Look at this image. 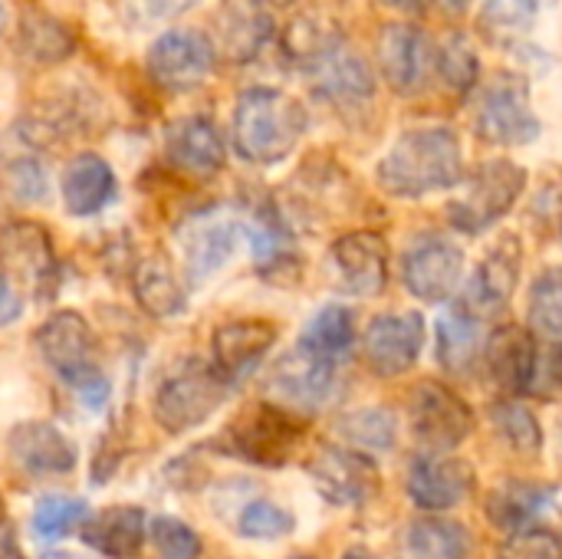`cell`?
I'll return each mask as SVG.
<instances>
[{
  "mask_svg": "<svg viewBox=\"0 0 562 559\" xmlns=\"http://www.w3.org/2000/svg\"><path fill=\"white\" fill-rule=\"evenodd\" d=\"M296 530V517L273 501H250L240 511L237 534L247 540H280Z\"/></svg>",
  "mask_w": 562,
  "mask_h": 559,
  "instance_id": "41",
  "label": "cell"
},
{
  "mask_svg": "<svg viewBox=\"0 0 562 559\" xmlns=\"http://www.w3.org/2000/svg\"><path fill=\"white\" fill-rule=\"evenodd\" d=\"M227 382L214 372V366L191 359L175 369L155 392L151 415L168 435H184L204 425L227 399Z\"/></svg>",
  "mask_w": 562,
  "mask_h": 559,
  "instance_id": "5",
  "label": "cell"
},
{
  "mask_svg": "<svg viewBox=\"0 0 562 559\" xmlns=\"http://www.w3.org/2000/svg\"><path fill=\"white\" fill-rule=\"evenodd\" d=\"M23 313V297L16 293V287L0 273V329L10 326L13 320H20Z\"/></svg>",
  "mask_w": 562,
  "mask_h": 559,
  "instance_id": "47",
  "label": "cell"
},
{
  "mask_svg": "<svg viewBox=\"0 0 562 559\" xmlns=\"http://www.w3.org/2000/svg\"><path fill=\"white\" fill-rule=\"evenodd\" d=\"M165 155L178 171L191 178H214L227 161L224 138L217 125L204 115L175 119L165 132Z\"/></svg>",
  "mask_w": 562,
  "mask_h": 559,
  "instance_id": "21",
  "label": "cell"
},
{
  "mask_svg": "<svg viewBox=\"0 0 562 559\" xmlns=\"http://www.w3.org/2000/svg\"><path fill=\"white\" fill-rule=\"evenodd\" d=\"M471 537L461 524L425 517L405 527L402 559H468Z\"/></svg>",
  "mask_w": 562,
  "mask_h": 559,
  "instance_id": "31",
  "label": "cell"
},
{
  "mask_svg": "<svg viewBox=\"0 0 562 559\" xmlns=\"http://www.w3.org/2000/svg\"><path fill=\"white\" fill-rule=\"evenodd\" d=\"M36 349L43 362L79 392L82 405L102 409L109 399V379L95 362V336L86 316L76 310H59L36 329Z\"/></svg>",
  "mask_w": 562,
  "mask_h": 559,
  "instance_id": "3",
  "label": "cell"
},
{
  "mask_svg": "<svg viewBox=\"0 0 562 559\" xmlns=\"http://www.w3.org/2000/svg\"><path fill=\"white\" fill-rule=\"evenodd\" d=\"M310 79H313V92L339 112H359L375 96V72L359 53L346 46L333 53L326 63H319L310 72Z\"/></svg>",
  "mask_w": 562,
  "mask_h": 559,
  "instance_id": "23",
  "label": "cell"
},
{
  "mask_svg": "<svg viewBox=\"0 0 562 559\" xmlns=\"http://www.w3.org/2000/svg\"><path fill=\"white\" fill-rule=\"evenodd\" d=\"M438 76L458 96H468L481 82V59H477L474 43L464 33H451L438 46Z\"/></svg>",
  "mask_w": 562,
  "mask_h": 559,
  "instance_id": "39",
  "label": "cell"
},
{
  "mask_svg": "<svg viewBox=\"0 0 562 559\" xmlns=\"http://www.w3.org/2000/svg\"><path fill=\"white\" fill-rule=\"evenodd\" d=\"M375 63L398 96H415L428 86L431 72H438V46L422 26L395 20L375 36Z\"/></svg>",
  "mask_w": 562,
  "mask_h": 559,
  "instance_id": "10",
  "label": "cell"
},
{
  "mask_svg": "<svg viewBox=\"0 0 562 559\" xmlns=\"http://www.w3.org/2000/svg\"><path fill=\"white\" fill-rule=\"evenodd\" d=\"M342 559H372V557H369L366 550H349V554H346Z\"/></svg>",
  "mask_w": 562,
  "mask_h": 559,
  "instance_id": "51",
  "label": "cell"
},
{
  "mask_svg": "<svg viewBox=\"0 0 562 559\" xmlns=\"http://www.w3.org/2000/svg\"><path fill=\"white\" fill-rule=\"evenodd\" d=\"M244 237H247V217L224 214V211H207L191 217L181 231L184 270L191 283H204L207 277H214L237 254Z\"/></svg>",
  "mask_w": 562,
  "mask_h": 559,
  "instance_id": "13",
  "label": "cell"
},
{
  "mask_svg": "<svg viewBox=\"0 0 562 559\" xmlns=\"http://www.w3.org/2000/svg\"><path fill=\"white\" fill-rule=\"evenodd\" d=\"M356 343V323H352V310L342 303H326L323 310L313 313V320L306 323L303 336H300V349L329 359V362H342L349 356Z\"/></svg>",
  "mask_w": 562,
  "mask_h": 559,
  "instance_id": "32",
  "label": "cell"
},
{
  "mask_svg": "<svg viewBox=\"0 0 562 559\" xmlns=\"http://www.w3.org/2000/svg\"><path fill=\"white\" fill-rule=\"evenodd\" d=\"M148 76L165 92H188L198 89L217 66V46L207 33L191 26H175L155 36L145 53Z\"/></svg>",
  "mask_w": 562,
  "mask_h": 559,
  "instance_id": "8",
  "label": "cell"
},
{
  "mask_svg": "<svg viewBox=\"0 0 562 559\" xmlns=\"http://www.w3.org/2000/svg\"><path fill=\"white\" fill-rule=\"evenodd\" d=\"M474 468L461 458L422 455L408 471V497L418 511L441 514L461 507L474 494Z\"/></svg>",
  "mask_w": 562,
  "mask_h": 559,
  "instance_id": "16",
  "label": "cell"
},
{
  "mask_svg": "<svg viewBox=\"0 0 562 559\" xmlns=\"http://www.w3.org/2000/svg\"><path fill=\"white\" fill-rule=\"evenodd\" d=\"M418 3L441 13V16H458V13H464L471 7V0H418Z\"/></svg>",
  "mask_w": 562,
  "mask_h": 559,
  "instance_id": "48",
  "label": "cell"
},
{
  "mask_svg": "<svg viewBox=\"0 0 562 559\" xmlns=\"http://www.w3.org/2000/svg\"><path fill=\"white\" fill-rule=\"evenodd\" d=\"M306 471L319 497L333 507H366L382 491L379 465L352 448H319Z\"/></svg>",
  "mask_w": 562,
  "mask_h": 559,
  "instance_id": "11",
  "label": "cell"
},
{
  "mask_svg": "<svg viewBox=\"0 0 562 559\" xmlns=\"http://www.w3.org/2000/svg\"><path fill=\"white\" fill-rule=\"evenodd\" d=\"M3 521H7V507H3V497H0V527H3Z\"/></svg>",
  "mask_w": 562,
  "mask_h": 559,
  "instance_id": "54",
  "label": "cell"
},
{
  "mask_svg": "<svg viewBox=\"0 0 562 559\" xmlns=\"http://www.w3.org/2000/svg\"><path fill=\"white\" fill-rule=\"evenodd\" d=\"M464 273V250L445 237H422L408 247L402 260V283L412 297L425 303L448 300Z\"/></svg>",
  "mask_w": 562,
  "mask_h": 559,
  "instance_id": "15",
  "label": "cell"
},
{
  "mask_svg": "<svg viewBox=\"0 0 562 559\" xmlns=\"http://www.w3.org/2000/svg\"><path fill=\"white\" fill-rule=\"evenodd\" d=\"M3 185H7V194L20 204H36L46 198V188H49V178H46V168L30 158V155H20L13 158L7 168H3Z\"/></svg>",
  "mask_w": 562,
  "mask_h": 559,
  "instance_id": "43",
  "label": "cell"
},
{
  "mask_svg": "<svg viewBox=\"0 0 562 559\" xmlns=\"http://www.w3.org/2000/svg\"><path fill=\"white\" fill-rule=\"evenodd\" d=\"M474 128L484 142L520 148L540 138L543 125L530 109V86L517 72H501L484 82L477 99Z\"/></svg>",
  "mask_w": 562,
  "mask_h": 559,
  "instance_id": "7",
  "label": "cell"
},
{
  "mask_svg": "<svg viewBox=\"0 0 562 559\" xmlns=\"http://www.w3.org/2000/svg\"><path fill=\"white\" fill-rule=\"evenodd\" d=\"M132 290L138 306L155 316V320H171L178 313H184V287L175 273V267L168 264V257H148L135 267L132 273Z\"/></svg>",
  "mask_w": 562,
  "mask_h": 559,
  "instance_id": "30",
  "label": "cell"
},
{
  "mask_svg": "<svg viewBox=\"0 0 562 559\" xmlns=\"http://www.w3.org/2000/svg\"><path fill=\"white\" fill-rule=\"evenodd\" d=\"M115 198V171L102 155H76L63 175V201L72 217H92Z\"/></svg>",
  "mask_w": 562,
  "mask_h": 559,
  "instance_id": "26",
  "label": "cell"
},
{
  "mask_svg": "<svg viewBox=\"0 0 562 559\" xmlns=\"http://www.w3.org/2000/svg\"><path fill=\"white\" fill-rule=\"evenodd\" d=\"M204 0H128V16H135L138 26L145 23H165L188 10H194Z\"/></svg>",
  "mask_w": 562,
  "mask_h": 559,
  "instance_id": "46",
  "label": "cell"
},
{
  "mask_svg": "<svg viewBox=\"0 0 562 559\" xmlns=\"http://www.w3.org/2000/svg\"><path fill=\"white\" fill-rule=\"evenodd\" d=\"M33 534L40 540H59L72 530H79L82 524H89V504L79 497H63V494H49L36 504L33 511Z\"/></svg>",
  "mask_w": 562,
  "mask_h": 559,
  "instance_id": "40",
  "label": "cell"
},
{
  "mask_svg": "<svg viewBox=\"0 0 562 559\" xmlns=\"http://www.w3.org/2000/svg\"><path fill=\"white\" fill-rule=\"evenodd\" d=\"M425 320L422 313H385L375 316L362 336V356L372 376L379 379H395L408 372L422 349H425Z\"/></svg>",
  "mask_w": 562,
  "mask_h": 559,
  "instance_id": "12",
  "label": "cell"
},
{
  "mask_svg": "<svg viewBox=\"0 0 562 559\" xmlns=\"http://www.w3.org/2000/svg\"><path fill=\"white\" fill-rule=\"evenodd\" d=\"M520 267H524V250L517 237H501L487 257L477 264L471 283H468V297H464V310L471 316H497L507 310L517 283H520Z\"/></svg>",
  "mask_w": 562,
  "mask_h": 559,
  "instance_id": "17",
  "label": "cell"
},
{
  "mask_svg": "<svg viewBox=\"0 0 562 559\" xmlns=\"http://www.w3.org/2000/svg\"><path fill=\"white\" fill-rule=\"evenodd\" d=\"M267 3H270V7H293L296 0H267Z\"/></svg>",
  "mask_w": 562,
  "mask_h": 559,
  "instance_id": "52",
  "label": "cell"
},
{
  "mask_svg": "<svg viewBox=\"0 0 562 559\" xmlns=\"http://www.w3.org/2000/svg\"><path fill=\"white\" fill-rule=\"evenodd\" d=\"M20 53L33 63H63L76 53V36L49 13H30L20 20Z\"/></svg>",
  "mask_w": 562,
  "mask_h": 559,
  "instance_id": "34",
  "label": "cell"
},
{
  "mask_svg": "<svg viewBox=\"0 0 562 559\" xmlns=\"http://www.w3.org/2000/svg\"><path fill=\"white\" fill-rule=\"evenodd\" d=\"M537 343L527 329L520 326H497L484 346V366L491 379L497 382L501 392L507 395H524L530 392L533 366H537Z\"/></svg>",
  "mask_w": 562,
  "mask_h": 559,
  "instance_id": "25",
  "label": "cell"
},
{
  "mask_svg": "<svg viewBox=\"0 0 562 559\" xmlns=\"http://www.w3.org/2000/svg\"><path fill=\"white\" fill-rule=\"evenodd\" d=\"M491 425L504 438V445L514 448L517 455H537L543 448V428H540L537 415L514 399L497 402L491 409Z\"/></svg>",
  "mask_w": 562,
  "mask_h": 559,
  "instance_id": "38",
  "label": "cell"
},
{
  "mask_svg": "<svg viewBox=\"0 0 562 559\" xmlns=\"http://www.w3.org/2000/svg\"><path fill=\"white\" fill-rule=\"evenodd\" d=\"M408 425H412L415 441L428 455H441L468 441V435L474 432V412L458 392L428 379L412 389Z\"/></svg>",
  "mask_w": 562,
  "mask_h": 559,
  "instance_id": "9",
  "label": "cell"
},
{
  "mask_svg": "<svg viewBox=\"0 0 562 559\" xmlns=\"http://www.w3.org/2000/svg\"><path fill=\"white\" fill-rule=\"evenodd\" d=\"M339 280L356 297H379L389 283V244L375 231H352L333 244Z\"/></svg>",
  "mask_w": 562,
  "mask_h": 559,
  "instance_id": "22",
  "label": "cell"
},
{
  "mask_svg": "<svg viewBox=\"0 0 562 559\" xmlns=\"http://www.w3.org/2000/svg\"><path fill=\"white\" fill-rule=\"evenodd\" d=\"M43 559H82V557H72V554H49V557Z\"/></svg>",
  "mask_w": 562,
  "mask_h": 559,
  "instance_id": "53",
  "label": "cell"
},
{
  "mask_svg": "<svg viewBox=\"0 0 562 559\" xmlns=\"http://www.w3.org/2000/svg\"><path fill=\"white\" fill-rule=\"evenodd\" d=\"M379 3H385V7H395V10H415V7H422L418 0H379Z\"/></svg>",
  "mask_w": 562,
  "mask_h": 559,
  "instance_id": "50",
  "label": "cell"
},
{
  "mask_svg": "<svg viewBox=\"0 0 562 559\" xmlns=\"http://www.w3.org/2000/svg\"><path fill=\"white\" fill-rule=\"evenodd\" d=\"M461 178H464L461 138L445 125L402 132L375 168L379 188L395 198H422L431 191H445L461 185Z\"/></svg>",
  "mask_w": 562,
  "mask_h": 559,
  "instance_id": "1",
  "label": "cell"
},
{
  "mask_svg": "<svg viewBox=\"0 0 562 559\" xmlns=\"http://www.w3.org/2000/svg\"><path fill=\"white\" fill-rule=\"evenodd\" d=\"M148 540L158 559H201V537L191 524L178 517L148 521Z\"/></svg>",
  "mask_w": 562,
  "mask_h": 559,
  "instance_id": "42",
  "label": "cell"
},
{
  "mask_svg": "<svg viewBox=\"0 0 562 559\" xmlns=\"http://www.w3.org/2000/svg\"><path fill=\"white\" fill-rule=\"evenodd\" d=\"M0 559H23V550H20V544H16V537L10 530L0 537Z\"/></svg>",
  "mask_w": 562,
  "mask_h": 559,
  "instance_id": "49",
  "label": "cell"
},
{
  "mask_svg": "<svg viewBox=\"0 0 562 559\" xmlns=\"http://www.w3.org/2000/svg\"><path fill=\"white\" fill-rule=\"evenodd\" d=\"M86 544L105 559H135L142 554V544L148 537V521L138 507L119 504L102 511L86 527Z\"/></svg>",
  "mask_w": 562,
  "mask_h": 559,
  "instance_id": "29",
  "label": "cell"
},
{
  "mask_svg": "<svg viewBox=\"0 0 562 559\" xmlns=\"http://www.w3.org/2000/svg\"><path fill=\"white\" fill-rule=\"evenodd\" d=\"M306 132V109L283 89L254 86L234 105V148L250 165L283 161Z\"/></svg>",
  "mask_w": 562,
  "mask_h": 559,
  "instance_id": "2",
  "label": "cell"
},
{
  "mask_svg": "<svg viewBox=\"0 0 562 559\" xmlns=\"http://www.w3.org/2000/svg\"><path fill=\"white\" fill-rule=\"evenodd\" d=\"M527 188V171L517 161L491 158L464 181V191L448 204V221L461 234H484L520 201Z\"/></svg>",
  "mask_w": 562,
  "mask_h": 559,
  "instance_id": "4",
  "label": "cell"
},
{
  "mask_svg": "<svg viewBox=\"0 0 562 559\" xmlns=\"http://www.w3.org/2000/svg\"><path fill=\"white\" fill-rule=\"evenodd\" d=\"M501 559H562V537L547 527L520 530L501 547Z\"/></svg>",
  "mask_w": 562,
  "mask_h": 559,
  "instance_id": "44",
  "label": "cell"
},
{
  "mask_svg": "<svg viewBox=\"0 0 562 559\" xmlns=\"http://www.w3.org/2000/svg\"><path fill=\"white\" fill-rule=\"evenodd\" d=\"M339 435L352 448H362V455L366 451H389L398 438V418H395V412H389L382 405L356 409V412H346L339 418Z\"/></svg>",
  "mask_w": 562,
  "mask_h": 559,
  "instance_id": "35",
  "label": "cell"
},
{
  "mask_svg": "<svg viewBox=\"0 0 562 559\" xmlns=\"http://www.w3.org/2000/svg\"><path fill=\"white\" fill-rule=\"evenodd\" d=\"M438 359L448 372H468L477 356H481V329H477V316H471L464 306L448 310L438 326Z\"/></svg>",
  "mask_w": 562,
  "mask_h": 559,
  "instance_id": "33",
  "label": "cell"
},
{
  "mask_svg": "<svg viewBox=\"0 0 562 559\" xmlns=\"http://www.w3.org/2000/svg\"><path fill=\"white\" fill-rule=\"evenodd\" d=\"M530 326L547 343L562 346V267H550L530 290Z\"/></svg>",
  "mask_w": 562,
  "mask_h": 559,
  "instance_id": "37",
  "label": "cell"
},
{
  "mask_svg": "<svg viewBox=\"0 0 562 559\" xmlns=\"http://www.w3.org/2000/svg\"><path fill=\"white\" fill-rule=\"evenodd\" d=\"M56 270L53 237L36 221H10L0 227V273L10 283L46 287Z\"/></svg>",
  "mask_w": 562,
  "mask_h": 559,
  "instance_id": "19",
  "label": "cell"
},
{
  "mask_svg": "<svg viewBox=\"0 0 562 559\" xmlns=\"http://www.w3.org/2000/svg\"><path fill=\"white\" fill-rule=\"evenodd\" d=\"M530 395H540L547 402L562 395V346L537 353V366H533V379H530Z\"/></svg>",
  "mask_w": 562,
  "mask_h": 559,
  "instance_id": "45",
  "label": "cell"
},
{
  "mask_svg": "<svg viewBox=\"0 0 562 559\" xmlns=\"http://www.w3.org/2000/svg\"><path fill=\"white\" fill-rule=\"evenodd\" d=\"M277 343V326L267 320H231L214 329L211 339V366L227 382H244Z\"/></svg>",
  "mask_w": 562,
  "mask_h": 559,
  "instance_id": "18",
  "label": "cell"
},
{
  "mask_svg": "<svg viewBox=\"0 0 562 559\" xmlns=\"http://www.w3.org/2000/svg\"><path fill=\"white\" fill-rule=\"evenodd\" d=\"M0 30H3V3H0Z\"/></svg>",
  "mask_w": 562,
  "mask_h": 559,
  "instance_id": "55",
  "label": "cell"
},
{
  "mask_svg": "<svg viewBox=\"0 0 562 559\" xmlns=\"http://www.w3.org/2000/svg\"><path fill=\"white\" fill-rule=\"evenodd\" d=\"M273 7L267 0H221L217 46L231 63H254L273 40Z\"/></svg>",
  "mask_w": 562,
  "mask_h": 559,
  "instance_id": "20",
  "label": "cell"
},
{
  "mask_svg": "<svg viewBox=\"0 0 562 559\" xmlns=\"http://www.w3.org/2000/svg\"><path fill=\"white\" fill-rule=\"evenodd\" d=\"M283 56L303 69V72H313L319 63H326L333 53H339L346 46V36H342V26L323 13H303L296 16L286 30H283Z\"/></svg>",
  "mask_w": 562,
  "mask_h": 559,
  "instance_id": "27",
  "label": "cell"
},
{
  "mask_svg": "<svg viewBox=\"0 0 562 559\" xmlns=\"http://www.w3.org/2000/svg\"><path fill=\"white\" fill-rule=\"evenodd\" d=\"M336 385H339V362L319 359L300 346L290 356H283L267 379V389L273 392V399H280L283 409L290 412L323 409L336 395Z\"/></svg>",
  "mask_w": 562,
  "mask_h": 559,
  "instance_id": "14",
  "label": "cell"
},
{
  "mask_svg": "<svg viewBox=\"0 0 562 559\" xmlns=\"http://www.w3.org/2000/svg\"><path fill=\"white\" fill-rule=\"evenodd\" d=\"M296 559H303V557H296Z\"/></svg>",
  "mask_w": 562,
  "mask_h": 559,
  "instance_id": "56",
  "label": "cell"
},
{
  "mask_svg": "<svg viewBox=\"0 0 562 559\" xmlns=\"http://www.w3.org/2000/svg\"><path fill=\"white\" fill-rule=\"evenodd\" d=\"M540 0H484L477 26L491 43H507L537 23Z\"/></svg>",
  "mask_w": 562,
  "mask_h": 559,
  "instance_id": "36",
  "label": "cell"
},
{
  "mask_svg": "<svg viewBox=\"0 0 562 559\" xmlns=\"http://www.w3.org/2000/svg\"><path fill=\"white\" fill-rule=\"evenodd\" d=\"M553 501V488L547 484H533V481H504L501 488H494L487 494V517L497 530L504 534H520L537 527V517L547 511V504Z\"/></svg>",
  "mask_w": 562,
  "mask_h": 559,
  "instance_id": "28",
  "label": "cell"
},
{
  "mask_svg": "<svg viewBox=\"0 0 562 559\" xmlns=\"http://www.w3.org/2000/svg\"><path fill=\"white\" fill-rule=\"evenodd\" d=\"M303 422L283 405L263 402L244 412L221 438L217 445L224 455H234L240 461L260 465V468H280L293 458L296 445L303 441Z\"/></svg>",
  "mask_w": 562,
  "mask_h": 559,
  "instance_id": "6",
  "label": "cell"
},
{
  "mask_svg": "<svg viewBox=\"0 0 562 559\" xmlns=\"http://www.w3.org/2000/svg\"><path fill=\"white\" fill-rule=\"evenodd\" d=\"M7 448H10V458L36 478L69 474L76 468V445L53 422L13 425L7 435Z\"/></svg>",
  "mask_w": 562,
  "mask_h": 559,
  "instance_id": "24",
  "label": "cell"
}]
</instances>
